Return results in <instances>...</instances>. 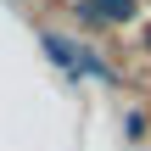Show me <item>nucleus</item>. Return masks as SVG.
<instances>
[{"label": "nucleus", "mask_w": 151, "mask_h": 151, "mask_svg": "<svg viewBox=\"0 0 151 151\" xmlns=\"http://www.w3.org/2000/svg\"><path fill=\"white\" fill-rule=\"evenodd\" d=\"M84 6H90V17H95L101 28H118V22H129V17L140 11L134 0H84Z\"/></svg>", "instance_id": "obj_1"}, {"label": "nucleus", "mask_w": 151, "mask_h": 151, "mask_svg": "<svg viewBox=\"0 0 151 151\" xmlns=\"http://www.w3.org/2000/svg\"><path fill=\"white\" fill-rule=\"evenodd\" d=\"M123 134H129V140H140V134H146V118H140V112H129V118H123Z\"/></svg>", "instance_id": "obj_2"}, {"label": "nucleus", "mask_w": 151, "mask_h": 151, "mask_svg": "<svg viewBox=\"0 0 151 151\" xmlns=\"http://www.w3.org/2000/svg\"><path fill=\"white\" fill-rule=\"evenodd\" d=\"M146 50H151V34H146Z\"/></svg>", "instance_id": "obj_3"}]
</instances>
